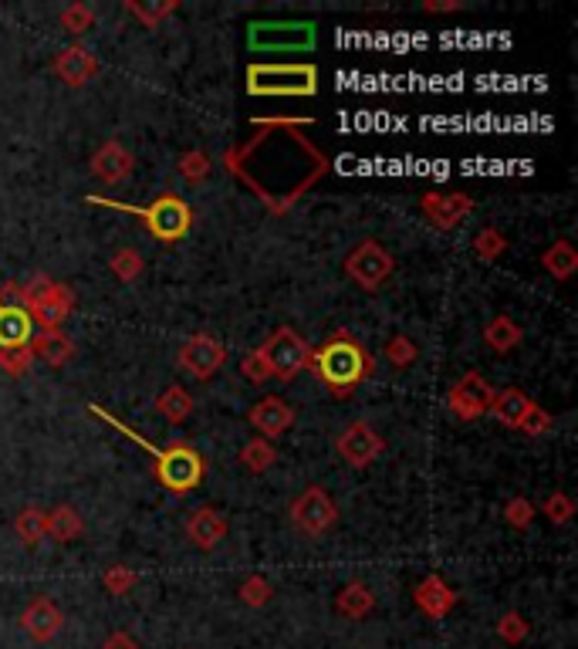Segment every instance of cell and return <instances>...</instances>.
<instances>
[{"mask_svg":"<svg viewBox=\"0 0 578 649\" xmlns=\"http://www.w3.org/2000/svg\"><path fill=\"white\" fill-rule=\"evenodd\" d=\"M497 636H501L504 643H521V639L528 636V622H524L518 612H508V616L497 622Z\"/></svg>","mask_w":578,"mask_h":649,"instance_id":"obj_35","label":"cell"},{"mask_svg":"<svg viewBox=\"0 0 578 649\" xmlns=\"http://www.w3.org/2000/svg\"><path fill=\"white\" fill-rule=\"evenodd\" d=\"M17 535H21L28 545H38V541L48 535V514L44 511H21V518H17Z\"/></svg>","mask_w":578,"mask_h":649,"instance_id":"obj_29","label":"cell"},{"mask_svg":"<svg viewBox=\"0 0 578 649\" xmlns=\"http://www.w3.org/2000/svg\"><path fill=\"white\" fill-rule=\"evenodd\" d=\"M240 460H244L247 470H254V474H264V470L274 467V460H278V453L268 440H251L244 450H240Z\"/></svg>","mask_w":578,"mask_h":649,"instance_id":"obj_27","label":"cell"},{"mask_svg":"<svg viewBox=\"0 0 578 649\" xmlns=\"http://www.w3.org/2000/svg\"><path fill=\"white\" fill-rule=\"evenodd\" d=\"M335 518H339V508H335L332 497H328L322 487H308V491L298 494L295 504H291V521H295L305 535H325L335 524Z\"/></svg>","mask_w":578,"mask_h":649,"instance_id":"obj_8","label":"cell"},{"mask_svg":"<svg viewBox=\"0 0 578 649\" xmlns=\"http://www.w3.org/2000/svg\"><path fill=\"white\" fill-rule=\"evenodd\" d=\"M572 511L575 508H572V501H568L565 494H551L545 501V514L551 521H568V518H572Z\"/></svg>","mask_w":578,"mask_h":649,"instance_id":"obj_41","label":"cell"},{"mask_svg":"<svg viewBox=\"0 0 578 649\" xmlns=\"http://www.w3.org/2000/svg\"><path fill=\"white\" fill-rule=\"evenodd\" d=\"M92 173L105 183H122L132 173V156L119 142H105V146L92 159Z\"/></svg>","mask_w":578,"mask_h":649,"instance_id":"obj_18","label":"cell"},{"mask_svg":"<svg viewBox=\"0 0 578 649\" xmlns=\"http://www.w3.org/2000/svg\"><path fill=\"white\" fill-rule=\"evenodd\" d=\"M474 251L480 257H487V261H494V257L504 251V237L497 234V230H480L477 240H474Z\"/></svg>","mask_w":578,"mask_h":649,"instance_id":"obj_37","label":"cell"},{"mask_svg":"<svg viewBox=\"0 0 578 649\" xmlns=\"http://www.w3.org/2000/svg\"><path fill=\"white\" fill-rule=\"evenodd\" d=\"M180 173H183L190 183H200L203 176L210 173V159H207V153H200V149H193V153H186V156L180 159Z\"/></svg>","mask_w":578,"mask_h":649,"instance_id":"obj_33","label":"cell"},{"mask_svg":"<svg viewBox=\"0 0 578 649\" xmlns=\"http://www.w3.org/2000/svg\"><path fill=\"white\" fill-rule=\"evenodd\" d=\"M92 203H105V207H115V210L139 213V217L146 220V227L153 230V237L166 240V244L180 240L186 230H190V207H186L180 197H159L153 207H146V210L129 207V203H109V200H99V197H95Z\"/></svg>","mask_w":578,"mask_h":649,"instance_id":"obj_4","label":"cell"},{"mask_svg":"<svg viewBox=\"0 0 578 649\" xmlns=\"http://www.w3.org/2000/svg\"><path fill=\"white\" fill-rule=\"evenodd\" d=\"M24 298H28V305L38 318V325H44V332H58V325H65L68 318V291L58 288V284L51 281H34L24 288Z\"/></svg>","mask_w":578,"mask_h":649,"instance_id":"obj_9","label":"cell"},{"mask_svg":"<svg viewBox=\"0 0 578 649\" xmlns=\"http://www.w3.org/2000/svg\"><path fill=\"white\" fill-rule=\"evenodd\" d=\"M28 362H31V352L28 349H7V352H0V366L11 369V372H24V369H28Z\"/></svg>","mask_w":578,"mask_h":649,"instance_id":"obj_42","label":"cell"},{"mask_svg":"<svg viewBox=\"0 0 578 649\" xmlns=\"http://www.w3.org/2000/svg\"><path fill=\"white\" fill-rule=\"evenodd\" d=\"M240 369H244V376L251 379V382H268V379H271V369H268V362H264L261 349L247 355V359L240 362Z\"/></svg>","mask_w":578,"mask_h":649,"instance_id":"obj_39","label":"cell"},{"mask_svg":"<svg viewBox=\"0 0 578 649\" xmlns=\"http://www.w3.org/2000/svg\"><path fill=\"white\" fill-rule=\"evenodd\" d=\"M186 535L203 551H213L227 535V518L217 508H197L186 521Z\"/></svg>","mask_w":578,"mask_h":649,"instance_id":"obj_15","label":"cell"},{"mask_svg":"<svg viewBox=\"0 0 578 649\" xmlns=\"http://www.w3.org/2000/svg\"><path fill=\"white\" fill-rule=\"evenodd\" d=\"M315 44V28L301 21L291 24H254L251 48L257 51H308Z\"/></svg>","mask_w":578,"mask_h":649,"instance_id":"obj_7","label":"cell"},{"mask_svg":"<svg viewBox=\"0 0 578 649\" xmlns=\"http://www.w3.org/2000/svg\"><path fill=\"white\" fill-rule=\"evenodd\" d=\"M335 606H339L342 616L362 619V616H369V612H372L376 599H372V592L362 582H352V585H345V589H342V595L335 599Z\"/></svg>","mask_w":578,"mask_h":649,"instance_id":"obj_22","label":"cell"},{"mask_svg":"<svg viewBox=\"0 0 578 649\" xmlns=\"http://www.w3.org/2000/svg\"><path fill=\"white\" fill-rule=\"evenodd\" d=\"M545 261V268L555 274V278H572V271L578 268V254H575V247L568 244V240H558V244H551V251L541 257Z\"/></svg>","mask_w":578,"mask_h":649,"instance_id":"obj_25","label":"cell"},{"mask_svg":"<svg viewBox=\"0 0 578 649\" xmlns=\"http://www.w3.org/2000/svg\"><path fill=\"white\" fill-rule=\"evenodd\" d=\"M315 65H251L247 92L251 95H315Z\"/></svg>","mask_w":578,"mask_h":649,"instance_id":"obj_2","label":"cell"},{"mask_svg":"<svg viewBox=\"0 0 578 649\" xmlns=\"http://www.w3.org/2000/svg\"><path fill=\"white\" fill-rule=\"evenodd\" d=\"M34 335V318L24 305H7L0 301V352L24 349Z\"/></svg>","mask_w":578,"mask_h":649,"instance_id":"obj_13","label":"cell"},{"mask_svg":"<svg viewBox=\"0 0 578 649\" xmlns=\"http://www.w3.org/2000/svg\"><path fill=\"white\" fill-rule=\"evenodd\" d=\"M176 4H163V7H132L136 14H142L146 21H156V17H163V14H170Z\"/></svg>","mask_w":578,"mask_h":649,"instance_id":"obj_44","label":"cell"},{"mask_svg":"<svg viewBox=\"0 0 578 649\" xmlns=\"http://www.w3.org/2000/svg\"><path fill=\"white\" fill-rule=\"evenodd\" d=\"M271 595H274L271 582L261 579V575H254V579H247L244 585H240V599H244L247 606H254V609H257V606H268Z\"/></svg>","mask_w":578,"mask_h":649,"instance_id":"obj_31","label":"cell"},{"mask_svg":"<svg viewBox=\"0 0 578 649\" xmlns=\"http://www.w3.org/2000/svg\"><path fill=\"white\" fill-rule=\"evenodd\" d=\"M55 71L61 78H65L68 85H85L92 82V75L99 71V61L92 58V51L85 48H65L61 55L55 58Z\"/></svg>","mask_w":578,"mask_h":649,"instance_id":"obj_19","label":"cell"},{"mask_svg":"<svg viewBox=\"0 0 578 649\" xmlns=\"http://www.w3.org/2000/svg\"><path fill=\"white\" fill-rule=\"evenodd\" d=\"M132 585H136V575L129 572V568H109V572H105V589H109L112 595H126Z\"/></svg>","mask_w":578,"mask_h":649,"instance_id":"obj_38","label":"cell"},{"mask_svg":"<svg viewBox=\"0 0 578 649\" xmlns=\"http://www.w3.org/2000/svg\"><path fill=\"white\" fill-rule=\"evenodd\" d=\"M224 359H227V349L217 339H210V335H193V339L180 349L183 369L193 372L197 379H210L213 372L224 366Z\"/></svg>","mask_w":578,"mask_h":649,"instance_id":"obj_11","label":"cell"},{"mask_svg":"<svg viewBox=\"0 0 578 649\" xmlns=\"http://www.w3.org/2000/svg\"><path fill=\"white\" fill-rule=\"evenodd\" d=\"M416 345L406 339V335H396V339H389L386 342V359H389V366H396V369H406V366H413L416 362Z\"/></svg>","mask_w":578,"mask_h":649,"instance_id":"obj_30","label":"cell"},{"mask_svg":"<svg viewBox=\"0 0 578 649\" xmlns=\"http://www.w3.org/2000/svg\"><path fill=\"white\" fill-rule=\"evenodd\" d=\"M494 403V389L487 386V379L480 372H467L457 386L450 389V410L460 416V420H477L491 410Z\"/></svg>","mask_w":578,"mask_h":649,"instance_id":"obj_10","label":"cell"},{"mask_svg":"<svg viewBox=\"0 0 578 649\" xmlns=\"http://www.w3.org/2000/svg\"><path fill=\"white\" fill-rule=\"evenodd\" d=\"M92 413H99L102 420H109L112 426H119V433H126V437H132L136 443H142L149 453L156 457V477L163 480V487L166 491H176V494H186V491H193V487L203 480V460L193 453L190 447H170V450H159L153 447V443H146V440H139L136 433L129 430V426H122L119 420H112L109 413H102L99 406H92Z\"/></svg>","mask_w":578,"mask_h":649,"instance_id":"obj_1","label":"cell"},{"mask_svg":"<svg viewBox=\"0 0 578 649\" xmlns=\"http://www.w3.org/2000/svg\"><path fill=\"white\" fill-rule=\"evenodd\" d=\"M61 24H65V31H71V34H85L95 24V14L88 11L85 4H75V7H68V11L61 14Z\"/></svg>","mask_w":578,"mask_h":649,"instance_id":"obj_34","label":"cell"},{"mask_svg":"<svg viewBox=\"0 0 578 649\" xmlns=\"http://www.w3.org/2000/svg\"><path fill=\"white\" fill-rule=\"evenodd\" d=\"M531 410V399L521 393V389H504L501 396H494V403H491V413L501 420L504 426H514L518 430L521 420H524V413Z\"/></svg>","mask_w":578,"mask_h":649,"instance_id":"obj_21","label":"cell"},{"mask_svg":"<svg viewBox=\"0 0 578 649\" xmlns=\"http://www.w3.org/2000/svg\"><path fill=\"white\" fill-rule=\"evenodd\" d=\"M31 355H38L48 366H65L71 359V342L65 339V332H41Z\"/></svg>","mask_w":578,"mask_h":649,"instance_id":"obj_23","label":"cell"},{"mask_svg":"<svg viewBox=\"0 0 578 649\" xmlns=\"http://www.w3.org/2000/svg\"><path fill=\"white\" fill-rule=\"evenodd\" d=\"M102 649H139V643L129 633H112L109 639H105Z\"/></svg>","mask_w":578,"mask_h":649,"instance_id":"obj_43","label":"cell"},{"mask_svg":"<svg viewBox=\"0 0 578 649\" xmlns=\"http://www.w3.org/2000/svg\"><path fill=\"white\" fill-rule=\"evenodd\" d=\"M453 602L457 599H453L450 585H443V579H426L420 589H416V606L433 619L447 616V612L453 609Z\"/></svg>","mask_w":578,"mask_h":649,"instance_id":"obj_20","label":"cell"},{"mask_svg":"<svg viewBox=\"0 0 578 649\" xmlns=\"http://www.w3.org/2000/svg\"><path fill=\"white\" fill-rule=\"evenodd\" d=\"M504 514H508V521L514 528H528L531 518H535V508H531V501H524V497H514Z\"/></svg>","mask_w":578,"mask_h":649,"instance_id":"obj_40","label":"cell"},{"mask_svg":"<svg viewBox=\"0 0 578 649\" xmlns=\"http://www.w3.org/2000/svg\"><path fill=\"white\" fill-rule=\"evenodd\" d=\"M112 271L119 281H136L142 271V257L136 251H119L112 257Z\"/></svg>","mask_w":578,"mask_h":649,"instance_id":"obj_32","label":"cell"},{"mask_svg":"<svg viewBox=\"0 0 578 649\" xmlns=\"http://www.w3.org/2000/svg\"><path fill=\"white\" fill-rule=\"evenodd\" d=\"M345 271H349V278L359 284V288L376 291L389 281V274H393V257L382 251V244H376V240H366V244H359L349 257H345Z\"/></svg>","mask_w":578,"mask_h":649,"instance_id":"obj_6","label":"cell"},{"mask_svg":"<svg viewBox=\"0 0 578 649\" xmlns=\"http://www.w3.org/2000/svg\"><path fill=\"white\" fill-rule=\"evenodd\" d=\"M251 423L261 433V440H274L281 433H288V426L295 423V410L281 396H264L251 410Z\"/></svg>","mask_w":578,"mask_h":649,"instance_id":"obj_12","label":"cell"},{"mask_svg":"<svg viewBox=\"0 0 578 649\" xmlns=\"http://www.w3.org/2000/svg\"><path fill=\"white\" fill-rule=\"evenodd\" d=\"M379 450H382V440L376 437V430H372L369 423H352L339 437V453L352 467L372 464V457H376Z\"/></svg>","mask_w":578,"mask_h":649,"instance_id":"obj_14","label":"cell"},{"mask_svg":"<svg viewBox=\"0 0 578 649\" xmlns=\"http://www.w3.org/2000/svg\"><path fill=\"white\" fill-rule=\"evenodd\" d=\"M156 406H159V413H163L170 423H183L186 416L193 413V399H190V393H186V389H180V386L166 389V393L156 399Z\"/></svg>","mask_w":578,"mask_h":649,"instance_id":"obj_26","label":"cell"},{"mask_svg":"<svg viewBox=\"0 0 578 649\" xmlns=\"http://www.w3.org/2000/svg\"><path fill=\"white\" fill-rule=\"evenodd\" d=\"M61 622H65V619H61V612H58V606L51 599H34L31 606L24 609V616H21L24 633H28L31 639H38V643L55 639Z\"/></svg>","mask_w":578,"mask_h":649,"instance_id":"obj_16","label":"cell"},{"mask_svg":"<svg viewBox=\"0 0 578 649\" xmlns=\"http://www.w3.org/2000/svg\"><path fill=\"white\" fill-rule=\"evenodd\" d=\"M484 342L491 345L494 352H508L521 342V328L514 325V318L508 315H497L491 325L484 328Z\"/></svg>","mask_w":578,"mask_h":649,"instance_id":"obj_24","label":"cell"},{"mask_svg":"<svg viewBox=\"0 0 578 649\" xmlns=\"http://www.w3.org/2000/svg\"><path fill=\"white\" fill-rule=\"evenodd\" d=\"M315 369L332 389H349L355 382H362V376L369 372V362L362 349L349 339H335L325 349L315 352Z\"/></svg>","mask_w":578,"mask_h":649,"instance_id":"obj_3","label":"cell"},{"mask_svg":"<svg viewBox=\"0 0 578 649\" xmlns=\"http://www.w3.org/2000/svg\"><path fill=\"white\" fill-rule=\"evenodd\" d=\"M518 430H524L528 437H541V433H548L551 430V416L541 410V406H535L531 403V410L524 413V420H521V426Z\"/></svg>","mask_w":578,"mask_h":649,"instance_id":"obj_36","label":"cell"},{"mask_svg":"<svg viewBox=\"0 0 578 649\" xmlns=\"http://www.w3.org/2000/svg\"><path fill=\"white\" fill-rule=\"evenodd\" d=\"M470 207H474V203H470V197H464V193H433V197L423 200L426 217H430L433 224L443 227V230L457 227L460 220L467 217Z\"/></svg>","mask_w":578,"mask_h":649,"instance_id":"obj_17","label":"cell"},{"mask_svg":"<svg viewBox=\"0 0 578 649\" xmlns=\"http://www.w3.org/2000/svg\"><path fill=\"white\" fill-rule=\"evenodd\" d=\"M261 355H264V362H268L271 376H281V379L298 376V372L311 362V349L298 339L295 332H291V328L274 332L268 339V345L261 349Z\"/></svg>","mask_w":578,"mask_h":649,"instance_id":"obj_5","label":"cell"},{"mask_svg":"<svg viewBox=\"0 0 578 649\" xmlns=\"http://www.w3.org/2000/svg\"><path fill=\"white\" fill-rule=\"evenodd\" d=\"M82 531V521L71 508H58L55 514H48V535L55 541H71Z\"/></svg>","mask_w":578,"mask_h":649,"instance_id":"obj_28","label":"cell"}]
</instances>
